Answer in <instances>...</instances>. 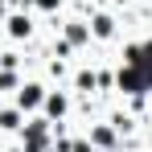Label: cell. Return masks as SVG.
<instances>
[{
  "label": "cell",
  "instance_id": "1",
  "mask_svg": "<svg viewBox=\"0 0 152 152\" xmlns=\"http://www.w3.org/2000/svg\"><path fill=\"white\" fill-rule=\"evenodd\" d=\"M41 4H53V0H41Z\"/></svg>",
  "mask_w": 152,
  "mask_h": 152
}]
</instances>
